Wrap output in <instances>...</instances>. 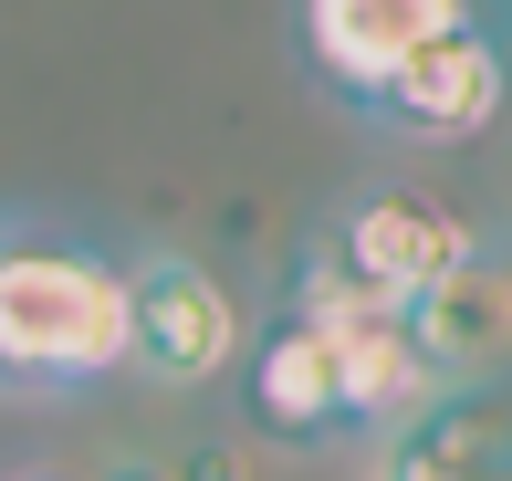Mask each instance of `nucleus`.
<instances>
[{
  "mask_svg": "<svg viewBox=\"0 0 512 481\" xmlns=\"http://www.w3.org/2000/svg\"><path fill=\"white\" fill-rule=\"evenodd\" d=\"M126 366V262L0 210V398H74Z\"/></svg>",
  "mask_w": 512,
  "mask_h": 481,
  "instance_id": "f257e3e1",
  "label": "nucleus"
},
{
  "mask_svg": "<svg viewBox=\"0 0 512 481\" xmlns=\"http://www.w3.org/2000/svg\"><path fill=\"white\" fill-rule=\"evenodd\" d=\"M241 293L220 283V272L199 262V251L157 241L126 262V366L147 387H168V398H199V387H220L230 366H241Z\"/></svg>",
  "mask_w": 512,
  "mask_h": 481,
  "instance_id": "f03ea898",
  "label": "nucleus"
},
{
  "mask_svg": "<svg viewBox=\"0 0 512 481\" xmlns=\"http://www.w3.org/2000/svg\"><path fill=\"white\" fill-rule=\"evenodd\" d=\"M502 105H512V53H502L492 21L471 11V21H450V32L418 42L356 116L398 126V136H418V147H471L481 126H502Z\"/></svg>",
  "mask_w": 512,
  "mask_h": 481,
  "instance_id": "7ed1b4c3",
  "label": "nucleus"
},
{
  "mask_svg": "<svg viewBox=\"0 0 512 481\" xmlns=\"http://www.w3.org/2000/svg\"><path fill=\"white\" fill-rule=\"evenodd\" d=\"M241 419H251V440H272V450H324V440H345V387H335V335L314 325V314H293V304H272L262 325L241 335Z\"/></svg>",
  "mask_w": 512,
  "mask_h": 481,
  "instance_id": "20e7f679",
  "label": "nucleus"
},
{
  "mask_svg": "<svg viewBox=\"0 0 512 481\" xmlns=\"http://www.w3.org/2000/svg\"><path fill=\"white\" fill-rule=\"evenodd\" d=\"M324 251H335L345 272H356L366 293H387V304H408V293H429L439 272L460 262L481 231L450 210V199H429V189H356L335 220L314 231Z\"/></svg>",
  "mask_w": 512,
  "mask_h": 481,
  "instance_id": "39448f33",
  "label": "nucleus"
},
{
  "mask_svg": "<svg viewBox=\"0 0 512 481\" xmlns=\"http://www.w3.org/2000/svg\"><path fill=\"white\" fill-rule=\"evenodd\" d=\"M471 11L481 0H293V42H304V74L335 105H366L429 32H450Z\"/></svg>",
  "mask_w": 512,
  "mask_h": 481,
  "instance_id": "423d86ee",
  "label": "nucleus"
},
{
  "mask_svg": "<svg viewBox=\"0 0 512 481\" xmlns=\"http://www.w3.org/2000/svg\"><path fill=\"white\" fill-rule=\"evenodd\" d=\"M408 335L439 366V387H502V366H512V251L471 241L429 293H408Z\"/></svg>",
  "mask_w": 512,
  "mask_h": 481,
  "instance_id": "0eeeda50",
  "label": "nucleus"
},
{
  "mask_svg": "<svg viewBox=\"0 0 512 481\" xmlns=\"http://www.w3.org/2000/svg\"><path fill=\"white\" fill-rule=\"evenodd\" d=\"M324 335H335V387H345V429L356 440H387V429H408L439 398V366L418 356L408 304H366V314H345Z\"/></svg>",
  "mask_w": 512,
  "mask_h": 481,
  "instance_id": "6e6552de",
  "label": "nucleus"
},
{
  "mask_svg": "<svg viewBox=\"0 0 512 481\" xmlns=\"http://www.w3.org/2000/svg\"><path fill=\"white\" fill-rule=\"evenodd\" d=\"M366 481H471V471H450L429 440H418V429H387L377 461H366Z\"/></svg>",
  "mask_w": 512,
  "mask_h": 481,
  "instance_id": "1a4fd4ad",
  "label": "nucleus"
},
{
  "mask_svg": "<svg viewBox=\"0 0 512 481\" xmlns=\"http://www.w3.org/2000/svg\"><path fill=\"white\" fill-rule=\"evenodd\" d=\"M105 481H168V471H157V461H115Z\"/></svg>",
  "mask_w": 512,
  "mask_h": 481,
  "instance_id": "9d476101",
  "label": "nucleus"
},
{
  "mask_svg": "<svg viewBox=\"0 0 512 481\" xmlns=\"http://www.w3.org/2000/svg\"><path fill=\"white\" fill-rule=\"evenodd\" d=\"M11 481H53V471H11Z\"/></svg>",
  "mask_w": 512,
  "mask_h": 481,
  "instance_id": "9b49d317",
  "label": "nucleus"
}]
</instances>
